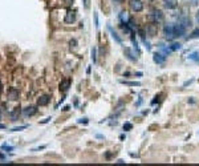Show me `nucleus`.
<instances>
[{
    "label": "nucleus",
    "instance_id": "21",
    "mask_svg": "<svg viewBox=\"0 0 199 166\" xmlns=\"http://www.w3.org/2000/svg\"><path fill=\"white\" fill-rule=\"evenodd\" d=\"M92 60H93V62H96V48L92 49Z\"/></svg>",
    "mask_w": 199,
    "mask_h": 166
},
{
    "label": "nucleus",
    "instance_id": "19",
    "mask_svg": "<svg viewBox=\"0 0 199 166\" xmlns=\"http://www.w3.org/2000/svg\"><path fill=\"white\" fill-rule=\"evenodd\" d=\"M131 128H133V125L130 124V122H126V124H124V130L128 132V130H130Z\"/></svg>",
    "mask_w": 199,
    "mask_h": 166
},
{
    "label": "nucleus",
    "instance_id": "26",
    "mask_svg": "<svg viewBox=\"0 0 199 166\" xmlns=\"http://www.w3.org/2000/svg\"><path fill=\"white\" fill-rule=\"evenodd\" d=\"M197 21H198V24H199V11L197 12Z\"/></svg>",
    "mask_w": 199,
    "mask_h": 166
},
{
    "label": "nucleus",
    "instance_id": "27",
    "mask_svg": "<svg viewBox=\"0 0 199 166\" xmlns=\"http://www.w3.org/2000/svg\"><path fill=\"white\" fill-rule=\"evenodd\" d=\"M2 91H3V85H2V81H0V94H2Z\"/></svg>",
    "mask_w": 199,
    "mask_h": 166
},
{
    "label": "nucleus",
    "instance_id": "18",
    "mask_svg": "<svg viewBox=\"0 0 199 166\" xmlns=\"http://www.w3.org/2000/svg\"><path fill=\"white\" fill-rule=\"evenodd\" d=\"M197 37H199V29H195V31L188 36V39H197Z\"/></svg>",
    "mask_w": 199,
    "mask_h": 166
},
{
    "label": "nucleus",
    "instance_id": "14",
    "mask_svg": "<svg viewBox=\"0 0 199 166\" xmlns=\"http://www.w3.org/2000/svg\"><path fill=\"white\" fill-rule=\"evenodd\" d=\"M175 0H165V7L166 8H169V9H171V8H175Z\"/></svg>",
    "mask_w": 199,
    "mask_h": 166
},
{
    "label": "nucleus",
    "instance_id": "20",
    "mask_svg": "<svg viewBox=\"0 0 199 166\" xmlns=\"http://www.w3.org/2000/svg\"><path fill=\"white\" fill-rule=\"evenodd\" d=\"M25 128H28L27 125H24V126H20V128H13L12 129V132H17V130H23V129H25Z\"/></svg>",
    "mask_w": 199,
    "mask_h": 166
},
{
    "label": "nucleus",
    "instance_id": "22",
    "mask_svg": "<svg viewBox=\"0 0 199 166\" xmlns=\"http://www.w3.org/2000/svg\"><path fill=\"white\" fill-rule=\"evenodd\" d=\"M84 5L85 8H89V0H84Z\"/></svg>",
    "mask_w": 199,
    "mask_h": 166
},
{
    "label": "nucleus",
    "instance_id": "9",
    "mask_svg": "<svg viewBox=\"0 0 199 166\" xmlns=\"http://www.w3.org/2000/svg\"><path fill=\"white\" fill-rule=\"evenodd\" d=\"M49 101H51V96L44 94V96H41V97L37 100V104H39L40 106H45V105L49 104Z\"/></svg>",
    "mask_w": 199,
    "mask_h": 166
},
{
    "label": "nucleus",
    "instance_id": "5",
    "mask_svg": "<svg viewBox=\"0 0 199 166\" xmlns=\"http://www.w3.org/2000/svg\"><path fill=\"white\" fill-rule=\"evenodd\" d=\"M153 20H154V23H159V21H162V20H163V13H162V11L161 9H154V11H153Z\"/></svg>",
    "mask_w": 199,
    "mask_h": 166
},
{
    "label": "nucleus",
    "instance_id": "4",
    "mask_svg": "<svg viewBox=\"0 0 199 166\" xmlns=\"http://www.w3.org/2000/svg\"><path fill=\"white\" fill-rule=\"evenodd\" d=\"M64 21L66 24H72V23L76 21V11H68L65 15V19Z\"/></svg>",
    "mask_w": 199,
    "mask_h": 166
},
{
    "label": "nucleus",
    "instance_id": "23",
    "mask_svg": "<svg viewBox=\"0 0 199 166\" xmlns=\"http://www.w3.org/2000/svg\"><path fill=\"white\" fill-rule=\"evenodd\" d=\"M3 148H4L5 150H12V149H13L12 146H7V145H4V146H3Z\"/></svg>",
    "mask_w": 199,
    "mask_h": 166
},
{
    "label": "nucleus",
    "instance_id": "30",
    "mask_svg": "<svg viewBox=\"0 0 199 166\" xmlns=\"http://www.w3.org/2000/svg\"><path fill=\"white\" fill-rule=\"evenodd\" d=\"M114 2H115V3H118V4H119V3H122V2H124V0H114Z\"/></svg>",
    "mask_w": 199,
    "mask_h": 166
},
{
    "label": "nucleus",
    "instance_id": "6",
    "mask_svg": "<svg viewBox=\"0 0 199 166\" xmlns=\"http://www.w3.org/2000/svg\"><path fill=\"white\" fill-rule=\"evenodd\" d=\"M153 60H154V62H157V64H163L165 62V60H166V56L163 55V53H154L153 55Z\"/></svg>",
    "mask_w": 199,
    "mask_h": 166
},
{
    "label": "nucleus",
    "instance_id": "7",
    "mask_svg": "<svg viewBox=\"0 0 199 166\" xmlns=\"http://www.w3.org/2000/svg\"><path fill=\"white\" fill-rule=\"evenodd\" d=\"M19 96H20V92H19V89H16V88H11L8 91V98L9 100H17L19 98Z\"/></svg>",
    "mask_w": 199,
    "mask_h": 166
},
{
    "label": "nucleus",
    "instance_id": "24",
    "mask_svg": "<svg viewBox=\"0 0 199 166\" xmlns=\"http://www.w3.org/2000/svg\"><path fill=\"white\" fill-rule=\"evenodd\" d=\"M65 3H66V4H68V5H71L72 3H73V0H65Z\"/></svg>",
    "mask_w": 199,
    "mask_h": 166
},
{
    "label": "nucleus",
    "instance_id": "15",
    "mask_svg": "<svg viewBox=\"0 0 199 166\" xmlns=\"http://www.w3.org/2000/svg\"><path fill=\"white\" fill-rule=\"evenodd\" d=\"M119 19H121V23H124V24H126V23L129 21L128 12H121V13H119Z\"/></svg>",
    "mask_w": 199,
    "mask_h": 166
},
{
    "label": "nucleus",
    "instance_id": "1",
    "mask_svg": "<svg viewBox=\"0 0 199 166\" xmlns=\"http://www.w3.org/2000/svg\"><path fill=\"white\" fill-rule=\"evenodd\" d=\"M163 33H165V39L166 40H174L175 36V28H174V23H167L163 27Z\"/></svg>",
    "mask_w": 199,
    "mask_h": 166
},
{
    "label": "nucleus",
    "instance_id": "12",
    "mask_svg": "<svg viewBox=\"0 0 199 166\" xmlns=\"http://www.w3.org/2000/svg\"><path fill=\"white\" fill-rule=\"evenodd\" d=\"M125 55L130 61H135V60H137V57L134 56V53H133V51L130 48H125Z\"/></svg>",
    "mask_w": 199,
    "mask_h": 166
},
{
    "label": "nucleus",
    "instance_id": "17",
    "mask_svg": "<svg viewBox=\"0 0 199 166\" xmlns=\"http://www.w3.org/2000/svg\"><path fill=\"white\" fill-rule=\"evenodd\" d=\"M121 82L125 85H129V86H139L141 85V82H131V81H121Z\"/></svg>",
    "mask_w": 199,
    "mask_h": 166
},
{
    "label": "nucleus",
    "instance_id": "2",
    "mask_svg": "<svg viewBox=\"0 0 199 166\" xmlns=\"http://www.w3.org/2000/svg\"><path fill=\"white\" fill-rule=\"evenodd\" d=\"M130 8L134 12H141L144 9V3L141 0H131L130 2Z\"/></svg>",
    "mask_w": 199,
    "mask_h": 166
},
{
    "label": "nucleus",
    "instance_id": "25",
    "mask_svg": "<svg viewBox=\"0 0 199 166\" xmlns=\"http://www.w3.org/2000/svg\"><path fill=\"white\" fill-rule=\"evenodd\" d=\"M49 120H51V117H48V118H45V120H44V121H41V124H45V122H48V121H49Z\"/></svg>",
    "mask_w": 199,
    "mask_h": 166
},
{
    "label": "nucleus",
    "instance_id": "13",
    "mask_svg": "<svg viewBox=\"0 0 199 166\" xmlns=\"http://www.w3.org/2000/svg\"><path fill=\"white\" fill-rule=\"evenodd\" d=\"M108 29H109V32H110V33H112V37H113V39H114V40H115V41H117V43H118V44H121V43H122V40H121V37H119V36L117 35V33H115L114 31H113V28H112V27H110V25H108Z\"/></svg>",
    "mask_w": 199,
    "mask_h": 166
},
{
    "label": "nucleus",
    "instance_id": "10",
    "mask_svg": "<svg viewBox=\"0 0 199 166\" xmlns=\"http://www.w3.org/2000/svg\"><path fill=\"white\" fill-rule=\"evenodd\" d=\"M69 86H71V78H66L64 81H61V84H60V91L66 92L69 89Z\"/></svg>",
    "mask_w": 199,
    "mask_h": 166
},
{
    "label": "nucleus",
    "instance_id": "29",
    "mask_svg": "<svg viewBox=\"0 0 199 166\" xmlns=\"http://www.w3.org/2000/svg\"><path fill=\"white\" fill-rule=\"evenodd\" d=\"M0 159H4V154H2V153H0Z\"/></svg>",
    "mask_w": 199,
    "mask_h": 166
},
{
    "label": "nucleus",
    "instance_id": "16",
    "mask_svg": "<svg viewBox=\"0 0 199 166\" xmlns=\"http://www.w3.org/2000/svg\"><path fill=\"white\" fill-rule=\"evenodd\" d=\"M169 49H170V51H178V49H181V44H179V43H174V44H171L169 46Z\"/></svg>",
    "mask_w": 199,
    "mask_h": 166
},
{
    "label": "nucleus",
    "instance_id": "8",
    "mask_svg": "<svg viewBox=\"0 0 199 166\" xmlns=\"http://www.w3.org/2000/svg\"><path fill=\"white\" fill-rule=\"evenodd\" d=\"M23 113H24V116H27V117H32L33 114L37 113V109H36V106H27L24 110H23Z\"/></svg>",
    "mask_w": 199,
    "mask_h": 166
},
{
    "label": "nucleus",
    "instance_id": "3",
    "mask_svg": "<svg viewBox=\"0 0 199 166\" xmlns=\"http://www.w3.org/2000/svg\"><path fill=\"white\" fill-rule=\"evenodd\" d=\"M146 35L149 37H153V36L157 35V24L155 23H151V24H149L146 27Z\"/></svg>",
    "mask_w": 199,
    "mask_h": 166
},
{
    "label": "nucleus",
    "instance_id": "31",
    "mask_svg": "<svg viewBox=\"0 0 199 166\" xmlns=\"http://www.w3.org/2000/svg\"><path fill=\"white\" fill-rule=\"evenodd\" d=\"M0 118H2V113H0Z\"/></svg>",
    "mask_w": 199,
    "mask_h": 166
},
{
    "label": "nucleus",
    "instance_id": "11",
    "mask_svg": "<svg viewBox=\"0 0 199 166\" xmlns=\"http://www.w3.org/2000/svg\"><path fill=\"white\" fill-rule=\"evenodd\" d=\"M19 116H20V108H15L11 113H9V117H11L12 121H16V120L19 118Z\"/></svg>",
    "mask_w": 199,
    "mask_h": 166
},
{
    "label": "nucleus",
    "instance_id": "28",
    "mask_svg": "<svg viewBox=\"0 0 199 166\" xmlns=\"http://www.w3.org/2000/svg\"><path fill=\"white\" fill-rule=\"evenodd\" d=\"M0 129H5V125H3V124H0Z\"/></svg>",
    "mask_w": 199,
    "mask_h": 166
}]
</instances>
